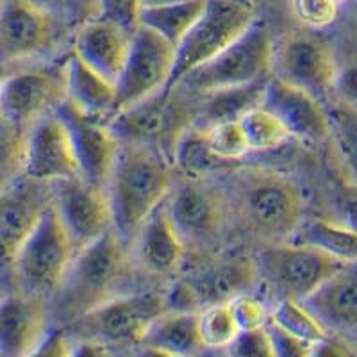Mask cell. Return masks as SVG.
Here are the masks:
<instances>
[{
	"label": "cell",
	"mask_w": 357,
	"mask_h": 357,
	"mask_svg": "<svg viewBox=\"0 0 357 357\" xmlns=\"http://www.w3.org/2000/svg\"><path fill=\"white\" fill-rule=\"evenodd\" d=\"M170 89H162L136 106L123 109L109 120V127L118 143H138L158 149L161 136L168 130V100Z\"/></svg>",
	"instance_id": "obj_24"
},
{
	"label": "cell",
	"mask_w": 357,
	"mask_h": 357,
	"mask_svg": "<svg viewBox=\"0 0 357 357\" xmlns=\"http://www.w3.org/2000/svg\"><path fill=\"white\" fill-rule=\"evenodd\" d=\"M129 277V245L114 231L106 232L73 256L61 286L54 293L57 317L70 324L114 296L123 295Z\"/></svg>",
	"instance_id": "obj_2"
},
{
	"label": "cell",
	"mask_w": 357,
	"mask_h": 357,
	"mask_svg": "<svg viewBox=\"0 0 357 357\" xmlns=\"http://www.w3.org/2000/svg\"><path fill=\"white\" fill-rule=\"evenodd\" d=\"M25 138L27 132L0 113V191L24 175Z\"/></svg>",
	"instance_id": "obj_34"
},
{
	"label": "cell",
	"mask_w": 357,
	"mask_h": 357,
	"mask_svg": "<svg viewBox=\"0 0 357 357\" xmlns=\"http://www.w3.org/2000/svg\"><path fill=\"white\" fill-rule=\"evenodd\" d=\"M4 79H6V75H4V72H2V66H0V88H2V82H4Z\"/></svg>",
	"instance_id": "obj_49"
},
{
	"label": "cell",
	"mask_w": 357,
	"mask_h": 357,
	"mask_svg": "<svg viewBox=\"0 0 357 357\" xmlns=\"http://www.w3.org/2000/svg\"><path fill=\"white\" fill-rule=\"evenodd\" d=\"M130 36L132 34L111 22L93 18L79 27L73 54L98 75L116 84L129 54Z\"/></svg>",
	"instance_id": "obj_22"
},
{
	"label": "cell",
	"mask_w": 357,
	"mask_h": 357,
	"mask_svg": "<svg viewBox=\"0 0 357 357\" xmlns=\"http://www.w3.org/2000/svg\"><path fill=\"white\" fill-rule=\"evenodd\" d=\"M4 2H6V0H0V9H2V6H4Z\"/></svg>",
	"instance_id": "obj_53"
},
{
	"label": "cell",
	"mask_w": 357,
	"mask_h": 357,
	"mask_svg": "<svg viewBox=\"0 0 357 357\" xmlns=\"http://www.w3.org/2000/svg\"><path fill=\"white\" fill-rule=\"evenodd\" d=\"M174 186L170 162L155 146L120 143L107 181L113 231L130 245L142 223L167 200Z\"/></svg>",
	"instance_id": "obj_1"
},
{
	"label": "cell",
	"mask_w": 357,
	"mask_h": 357,
	"mask_svg": "<svg viewBox=\"0 0 357 357\" xmlns=\"http://www.w3.org/2000/svg\"><path fill=\"white\" fill-rule=\"evenodd\" d=\"M238 122L243 130L250 154L252 152L275 151L280 145H284L288 139H291V136L286 130V127L280 123L279 118L264 109L263 106L247 111Z\"/></svg>",
	"instance_id": "obj_30"
},
{
	"label": "cell",
	"mask_w": 357,
	"mask_h": 357,
	"mask_svg": "<svg viewBox=\"0 0 357 357\" xmlns=\"http://www.w3.org/2000/svg\"><path fill=\"white\" fill-rule=\"evenodd\" d=\"M134 261L154 275L177 272L184 257V240L167 213L165 202L142 223L129 245Z\"/></svg>",
	"instance_id": "obj_20"
},
{
	"label": "cell",
	"mask_w": 357,
	"mask_h": 357,
	"mask_svg": "<svg viewBox=\"0 0 357 357\" xmlns=\"http://www.w3.org/2000/svg\"><path fill=\"white\" fill-rule=\"evenodd\" d=\"M337 4H343V2H349V0H336Z\"/></svg>",
	"instance_id": "obj_51"
},
{
	"label": "cell",
	"mask_w": 357,
	"mask_h": 357,
	"mask_svg": "<svg viewBox=\"0 0 357 357\" xmlns=\"http://www.w3.org/2000/svg\"><path fill=\"white\" fill-rule=\"evenodd\" d=\"M175 61V47L145 25L130 36L126 65L116 81V113L136 106L168 89Z\"/></svg>",
	"instance_id": "obj_9"
},
{
	"label": "cell",
	"mask_w": 357,
	"mask_h": 357,
	"mask_svg": "<svg viewBox=\"0 0 357 357\" xmlns=\"http://www.w3.org/2000/svg\"><path fill=\"white\" fill-rule=\"evenodd\" d=\"M52 206L75 250L113 231L106 190L91 186L81 177L54 183Z\"/></svg>",
	"instance_id": "obj_12"
},
{
	"label": "cell",
	"mask_w": 357,
	"mask_h": 357,
	"mask_svg": "<svg viewBox=\"0 0 357 357\" xmlns=\"http://www.w3.org/2000/svg\"><path fill=\"white\" fill-rule=\"evenodd\" d=\"M199 334L204 349L211 352H220L231 345L232 340L240 334V327L236 324L229 302L200 309Z\"/></svg>",
	"instance_id": "obj_32"
},
{
	"label": "cell",
	"mask_w": 357,
	"mask_h": 357,
	"mask_svg": "<svg viewBox=\"0 0 357 357\" xmlns=\"http://www.w3.org/2000/svg\"><path fill=\"white\" fill-rule=\"evenodd\" d=\"M273 50L270 31L259 22H254L247 33L183 81L202 93L261 81L272 75Z\"/></svg>",
	"instance_id": "obj_7"
},
{
	"label": "cell",
	"mask_w": 357,
	"mask_h": 357,
	"mask_svg": "<svg viewBox=\"0 0 357 357\" xmlns=\"http://www.w3.org/2000/svg\"><path fill=\"white\" fill-rule=\"evenodd\" d=\"M302 304L331 334L357 333V261L343 264Z\"/></svg>",
	"instance_id": "obj_21"
},
{
	"label": "cell",
	"mask_w": 357,
	"mask_h": 357,
	"mask_svg": "<svg viewBox=\"0 0 357 357\" xmlns=\"http://www.w3.org/2000/svg\"><path fill=\"white\" fill-rule=\"evenodd\" d=\"M334 209H336V222L357 231V184H343L337 188L334 195Z\"/></svg>",
	"instance_id": "obj_43"
},
{
	"label": "cell",
	"mask_w": 357,
	"mask_h": 357,
	"mask_svg": "<svg viewBox=\"0 0 357 357\" xmlns=\"http://www.w3.org/2000/svg\"><path fill=\"white\" fill-rule=\"evenodd\" d=\"M229 204L254 234L289 241L304 220V199L291 178L263 168H241L231 175Z\"/></svg>",
	"instance_id": "obj_3"
},
{
	"label": "cell",
	"mask_w": 357,
	"mask_h": 357,
	"mask_svg": "<svg viewBox=\"0 0 357 357\" xmlns=\"http://www.w3.org/2000/svg\"><path fill=\"white\" fill-rule=\"evenodd\" d=\"M33 4L49 11L54 18L63 20H81L82 24L88 20L98 18L97 0H31Z\"/></svg>",
	"instance_id": "obj_40"
},
{
	"label": "cell",
	"mask_w": 357,
	"mask_h": 357,
	"mask_svg": "<svg viewBox=\"0 0 357 357\" xmlns=\"http://www.w3.org/2000/svg\"><path fill=\"white\" fill-rule=\"evenodd\" d=\"M49 333L47 298L25 291L0 301V357H25Z\"/></svg>",
	"instance_id": "obj_18"
},
{
	"label": "cell",
	"mask_w": 357,
	"mask_h": 357,
	"mask_svg": "<svg viewBox=\"0 0 357 357\" xmlns=\"http://www.w3.org/2000/svg\"><path fill=\"white\" fill-rule=\"evenodd\" d=\"M73 345L75 341L70 336L68 331L56 327V329H49L43 340L25 357H72Z\"/></svg>",
	"instance_id": "obj_42"
},
{
	"label": "cell",
	"mask_w": 357,
	"mask_h": 357,
	"mask_svg": "<svg viewBox=\"0 0 357 357\" xmlns=\"http://www.w3.org/2000/svg\"><path fill=\"white\" fill-rule=\"evenodd\" d=\"M134 357H175V356L159 352V350H154V349H149V347H136Z\"/></svg>",
	"instance_id": "obj_47"
},
{
	"label": "cell",
	"mask_w": 357,
	"mask_h": 357,
	"mask_svg": "<svg viewBox=\"0 0 357 357\" xmlns=\"http://www.w3.org/2000/svg\"><path fill=\"white\" fill-rule=\"evenodd\" d=\"M337 68L333 47L314 34H291L273 50L275 77L314 97L333 91Z\"/></svg>",
	"instance_id": "obj_14"
},
{
	"label": "cell",
	"mask_w": 357,
	"mask_h": 357,
	"mask_svg": "<svg viewBox=\"0 0 357 357\" xmlns=\"http://www.w3.org/2000/svg\"><path fill=\"white\" fill-rule=\"evenodd\" d=\"M289 241L317 248L341 263L357 261V231L336 220H302Z\"/></svg>",
	"instance_id": "obj_27"
},
{
	"label": "cell",
	"mask_w": 357,
	"mask_h": 357,
	"mask_svg": "<svg viewBox=\"0 0 357 357\" xmlns=\"http://www.w3.org/2000/svg\"><path fill=\"white\" fill-rule=\"evenodd\" d=\"M66 98L63 68H27L6 75L0 113L27 132L40 118L54 113Z\"/></svg>",
	"instance_id": "obj_10"
},
{
	"label": "cell",
	"mask_w": 357,
	"mask_h": 357,
	"mask_svg": "<svg viewBox=\"0 0 357 357\" xmlns=\"http://www.w3.org/2000/svg\"><path fill=\"white\" fill-rule=\"evenodd\" d=\"M264 329H266L270 341H272L275 357H309L312 343L286 333L284 329H280L279 325L270 320V318H268Z\"/></svg>",
	"instance_id": "obj_41"
},
{
	"label": "cell",
	"mask_w": 357,
	"mask_h": 357,
	"mask_svg": "<svg viewBox=\"0 0 357 357\" xmlns=\"http://www.w3.org/2000/svg\"><path fill=\"white\" fill-rule=\"evenodd\" d=\"M329 138H333L336 151L347 170L357 184V113L352 107L336 106L327 111Z\"/></svg>",
	"instance_id": "obj_33"
},
{
	"label": "cell",
	"mask_w": 357,
	"mask_h": 357,
	"mask_svg": "<svg viewBox=\"0 0 357 357\" xmlns=\"http://www.w3.org/2000/svg\"><path fill=\"white\" fill-rule=\"evenodd\" d=\"M56 18L31 0H6L0 9V66L34 59L50 49Z\"/></svg>",
	"instance_id": "obj_15"
},
{
	"label": "cell",
	"mask_w": 357,
	"mask_h": 357,
	"mask_svg": "<svg viewBox=\"0 0 357 357\" xmlns=\"http://www.w3.org/2000/svg\"><path fill=\"white\" fill-rule=\"evenodd\" d=\"M72 357H114V354L111 347L102 345V343H97V341L81 340L75 341Z\"/></svg>",
	"instance_id": "obj_46"
},
{
	"label": "cell",
	"mask_w": 357,
	"mask_h": 357,
	"mask_svg": "<svg viewBox=\"0 0 357 357\" xmlns=\"http://www.w3.org/2000/svg\"><path fill=\"white\" fill-rule=\"evenodd\" d=\"M54 184L22 175L0 191V270L11 275L13 261L52 204Z\"/></svg>",
	"instance_id": "obj_11"
},
{
	"label": "cell",
	"mask_w": 357,
	"mask_h": 357,
	"mask_svg": "<svg viewBox=\"0 0 357 357\" xmlns=\"http://www.w3.org/2000/svg\"><path fill=\"white\" fill-rule=\"evenodd\" d=\"M206 0H181L174 4L142 9L139 25H145L155 34L177 47L183 38L190 33L202 15Z\"/></svg>",
	"instance_id": "obj_28"
},
{
	"label": "cell",
	"mask_w": 357,
	"mask_h": 357,
	"mask_svg": "<svg viewBox=\"0 0 357 357\" xmlns=\"http://www.w3.org/2000/svg\"><path fill=\"white\" fill-rule=\"evenodd\" d=\"M66 100L81 113L93 118H111L116 114V86L86 66L75 54L65 63Z\"/></svg>",
	"instance_id": "obj_23"
},
{
	"label": "cell",
	"mask_w": 357,
	"mask_h": 357,
	"mask_svg": "<svg viewBox=\"0 0 357 357\" xmlns=\"http://www.w3.org/2000/svg\"><path fill=\"white\" fill-rule=\"evenodd\" d=\"M229 305H231V311L240 331L261 329L270 318V309L259 298L248 295V293L234 296L232 301H229Z\"/></svg>",
	"instance_id": "obj_39"
},
{
	"label": "cell",
	"mask_w": 357,
	"mask_h": 357,
	"mask_svg": "<svg viewBox=\"0 0 357 357\" xmlns=\"http://www.w3.org/2000/svg\"><path fill=\"white\" fill-rule=\"evenodd\" d=\"M215 357H225V356H223V352H222V350H220V354H218V356H215Z\"/></svg>",
	"instance_id": "obj_52"
},
{
	"label": "cell",
	"mask_w": 357,
	"mask_h": 357,
	"mask_svg": "<svg viewBox=\"0 0 357 357\" xmlns=\"http://www.w3.org/2000/svg\"><path fill=\"white\" fill-rule=\"evenodd\" d=\"M138 347L159 350L175 357H202L199 311H167L155 318Z\"/></svg>",
	"instance_id": "obj_25"
},
{
	"label": "cell",
	"mask_w": 357,
	"mask_h": 357,
	"mask_svg": "<svg viewBox=\"0 0 357 357\" xmlns=\"http://www.w3.org/2000/svg\"><path fill=\"white\" fill-rule=\"evenodd\" d=\"M270 320L275 321L286 333L309 343H317L331 336L320 320L301 301H295V298H279L273 309H270Z\"/></svg>",
	"instance_id": "obj_31"
},
{
	"label": "cell",
	"mask_w": 357,
	"mask_h": 357,
	"mask_svg": "<svg viewBox=\"0 0 357 357\" xmlns=\"http://www.w3.org/2000/svg\"><path fill=\"white\" fill-rule=\"evenodd\" d=\"M24 175L50 184L79 177L70 134L56 111L40 118L27 130Z\"/></svg>",
	"instance_id": "obj_16"
},
{
	"label": "cell",
	"mask_w": 357,
	"mask_h": 357,
	"mask_svg": "<svg viewBox=\"0 0 357 357\" xmlns=\"http://www.w3.org/2000/svg\"><path fill=\"white\" fill-rule=\"evenodd\" d=\"M77 254L61 220L50 204L13 261L11 277L18 291L47 296L61 286Z\"/></svg>",
	"instance_id": "obj_4"
},
{
	"label": "cell",
	"mask_w": 357,
	"mask_h": 357,
	"mask_svg": "<svg viewBox=\"0 0 357 357\" xmlns=\"http://www.w3.org/2000/svg\"><path fill=\"white\" fill-rule=\"evenodd\" d=\"M98 18L111 22L132 34L139 25L142 4L139 0H97Z\"/></svg>",
	"instance_id": "obj_37"
},
{
	"label": "cell",
	"mask_w": 357,
	"mask_h": 357,
	"mask_svg": "<svg viewBox=\"0 0 357 357\" xmlns=\"http://www.w3.org/2000/svg\"><path fill=\"white\" fill-rule=\"evenodd\" d=\"M333 91L337 95L343 106L352 107V109L357 107V61L337 68Z\"/></svg>",
	"instance_id": "obj_44"
},
{
	"label": "cell",
	"mask_w": 357,
	"mask_h": 357,
	"mask_svg": "<svg viewBox=\"0 0 357 357\" xmlns=\"http://www.w3.org/2000/svg\"><path fill=\"white\" fill-rule=\"evenodd\" d=\"M167 311V291H129L70 321L66 331L77 341H97L107 347H138L149 325Z\"/></svg>",
	"instance_id": "obj_5"
},
{
	"label": "cell",
	"mask_w": 357,
	"mask_h": 357,
	"mask_svg": "<svg viewBox=\"0 0 357 357\" xmlns=\"http://www.w3.org/2000/svg\"><path fill=\"white\" fill-rule=\"evenodd\" d=\"M56 113L70 134L79 177L91 186L106 190L120 146L109 123L81 113L66 98L59 104Z\"/></svg>",
	"instance_id": "obj_13"
},
{
	"label": "cell",
	"mask_w": 357,
	"mask_h": 357,
	"mask_svg": "<svg viewBox=\"0 0 357 357\" xmlns=\"http://www.w3.org/2000/svg\"><path fill=\"white\" fill-rule=\"evenodd\" d=\"M204 134H206V139L211 146V151L225 161L238 162L245 155L250 154V149H248L247 139H245L238 120L207 127V129H204Z\"/></svg>",
	"instance_id": "obj_35"
},
{
	"label": "cell",
	"mask_w": 357,
	"mask_h": 357,
	"mask_svg": "<svg viewBox=\"0 0 357 357\" xmlns=\"http://www.w3.org/2000/svg\"><path fill=\"white\" fill-rule=\"evenodd\" d=\"M174 158L177 167L190 177H202L213 172L225 170L229 167H234L236 162H229L225 159L218 158L211 151L207 143L204 129L193 127V129L181 130L175 139Z\"/></svg>",
	"instance_id": "obj_29"
},
{
	"label": "cell",
	"mask_w": 357,
	"mask_h": 357,
	"mask_svg": "<svg viewBox=\"0 0 357 357\" xmlns=\"http://www.w3.org/2000/svg\"><path fill=\"white\" fill-rule=\"evenodd\" d=\"M165 207L184 241H202L220 231L225 206L218 193L199 178L191 177L181 186H172Z\"/></svg>",
	"instance_id": "obj_19"
},
{
	"label": "cell",
	"mask_w": 357,
	"mask_h": 357,
	"mask_svg": "<svg viewBox=\"0 0 357 357\" xmlns=\"http://www.w3.org/2000/svg\"><path fill=\"white\" fill-rule=\"evenodd\" d=\"M225 357H275L272 341L266 329L240 331L227 349L222 350Z\"/></svg>",
	"instance_id": "obj_38"
},
{
	"label": "cell",
	"mask_w": 357,
	"mask_h": 357,
	"mask_svg": "<svg viewBox=\"0 0 357 357\" xmlns=\"http://www.w3.org/2000/svg\"><path fill=\"white\" fill-rule=\"evenodd\" d=\"M261 106L275 114L289 136L309 145L329 138V118L318 98L305 89L270 75Z\"/></svg>",
	"instance_id": "obj_17"
},
{
	"label": "cell",
	"mask_w": 357,
	"mask_h": 357,
	"mask_svg": "<svg viewBox=\"0 0 357 357\" xmlns=\"http://www.w3.org/2000/svg\"><path fill=\"white\" fill-rule=\"evenodd\" d=\"M256 22L248 0H206L202 15L175 47V61L168 89L227 49Z\"/></svg>",
	"instance_id": "obj_6"
},
{
	"label": "cell",
	"mask_w": 357,
	"mask_h": 357,
	"mask_svg": "<svg viewBox=\"0 0 357 357\" xmlns=\"http://www.w3.org/2000/svg\"><path fill=\"white\" fill-rule=\"evenodd\" d=\"M174 2H181V0H139L142 8H158V6H167L174 4Z\"/></svg>",
	"instance_id": "obj_48"
},
{
	"label": "cell",
	"mask_w": 357,
	"mask_h": 357,
	"mask_svg": "<svg viewBox=\"0 0 357 357\" xmlns=\"http://www.w3.org/2000/svg\"><path fill=\"white\" fill-rule=\"evenodd\" d=\"M266 81L268 77L250 82V84L232 86V88L215 89V91L204 93L206 100L202 102V107H200V126L197 127L207 129L216 123L240 120L247 111L261 106Z\"/></svg>",
	"instance_id": "obj_26"
},
{
	"label": "cell",
	"mask_w": 357,
	"mask_h": 357,
	"mask_svg": "<svg viewBox=\"0 0 357 357\" xmlns=\"http://www.w3.org/2000/svg\"><path fill=\"white\" fill-rule=\"evenodd\" d=\"M309 357H357V349L340 334H331L312 343Z\"/></svg>",
	"instance_id": "obj_45"
},
{
	"label": "cell",
	"mask_w": 357,
	"mask_h": 357,
	"mask_svg": "<svg viewBox=\"0 0 357 357\" xmlns=\"http://www.w3.org/2000/svg\"><path fill=\"white\" fill-rule=\"evenodd\" d=\"M343 264L347 263H341L317 248L291 241L272 243L257 257L261 275L280 293V298H295L301 302L317 291Z\"/></svg>",
	"instance_id": "obj_8"
},
{
	"label": "cell",
	"mask_w": 357,
	"mask_h": 357,
	"mask_svg": "<svg viewBox=\"0 0 357 357\" xmlns=\"http://www.w3.org/2000/svg\"><path fill=\"white\" fill-rule=\"evenodd\" d=\"M291 11L302 25L317 31L336 22L340 4L336 0H291Z\"/></svg>",
	"instance_id": "obj_36"
},
{
	"label": "cell",
	"mask_w": 357,
	"mask_h": 357,
	"mask_svg": "<svg viewBox=\"0 0 357 357\" xmlns=\"http://www.w3.org/2000/svg\"><path fill=\"white\" fill-rule=\"evenodd\" d=\"M4 286H2V282H0V301H2V296H4Z\"/></svg>",
	"instance_id": "obj_50"
},
{
	"label": "cell",
	"mask_w": 357,
	"mask_h": 357,
	"mask_svg": "<svg viewBox=\"0 0 357 357\" xmlns=\"http://www.w3.org/2000/svg\"><path fill=\"white\" fill-rule=\"evenodd\" d=\"M248 2H252V4H254V0H248Z\"/></svg>",
	"instance_id": "obj_54"
}]
</instances>
